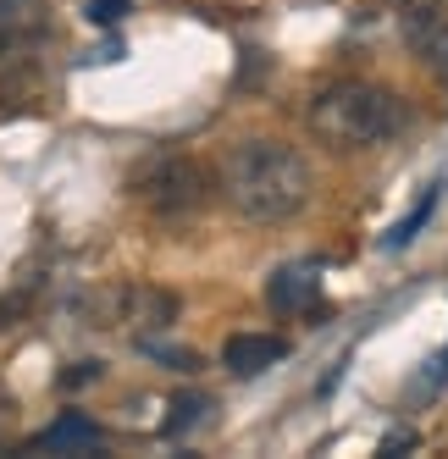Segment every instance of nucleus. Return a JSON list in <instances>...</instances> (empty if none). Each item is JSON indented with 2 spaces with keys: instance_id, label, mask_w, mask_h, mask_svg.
Wrapping results in <instances>:
<instances>
[{
  "instance_id": "obj_1",
  "label": "nucleus",
  "mask_w": 448,
  "mask_h": 459,
  "mask_svg": "<svg viewBox=\"0 0 448 459\" xmlns=\"http://www.w3.org/2000/svg\"><path fill=\"white\" fill-rule=\"evenodd\" d=\"M221 194L254 227L288 221L310 200V160L282 139H244L221 155Z\"/></svg>"
},
{
  "instance_id": "obj_2",
  "label": "nucleus",
  "mask_w": 448,
  "mask_h": 459,
  "mask_svg": "<svg viewBox=\"0 0 448 459\" xmlns=\"http://www.w3.org/2000/svg\"><path fill=\"white\" fill-rule=\"evenodd\" d=\"M409 127V106L382 83H332L310 100V134L327 150H371Z\"/></svg>"
},
{
  "instance_id": "obj_3",
  "label": "nucleus",
  "mask_w": 448,
  "mask_h": 459,
  "mask_svg": "<svg viewBox=\"0 0 448 459\" xmlns=\"http://www.w3.org/2000/svg\"><path fill=\"white\" fill-rule=\"evenodd\" d=\"M139 194H144V205L155 216H194L205 205V172H200V160H188V155H161V160H150V172L139 178Z\"/></svg>"
},
{
  "instance_id": "obj_4",
  "label": "nucleus",
  "mask_w": 448,
  "mask_h": 459,
  "mask_svg": "<svg viewBox=\"0 0 448 459\" xmlns=\"http://www.w3.org/2000/svg\"><path fill=\"white\" fill-rule=\"evenodd\" d=\"M282 359H288V343L277 333H233L221 343V366L233 377H261V371L282 366Z\"/></svg>"
},
{
  "instance_id": "obj_5",
  "label": "nucleus",
  "mask_w": 448,
  "mask_h": 459,
  "mask_svg": "<svg viewBox=\"0 0 448 459\" xmlns=\"http://www.w3.org/2000/svg\"><path fill=\"white\" fill-rule=\"evenodd\" d=\"M122 321L161 333V326L177 321V293H167V288H127L122 293Z\"/></svg>"
},
{
  "instance_id": "obj_6",
  "label": "nucleus",
  "mask_w": 448,
  "mask_h": 459,
  "mask_svg": "<svg viewBox=\"0 0 448 459\" xmlns=\"http://www.w3.org/2000/svg\"><path fill=\"white\" fill-rule=\"evenodd\" d=\"M50 34V6L45 0H0V39L6 45H28Z\"/></svg>"
},
{
  "instance_id": "obj_7",
  "label": "nucleus",
  "mask_w": 448,
  "mask_h": 459,
  "mask_svg": "<svg viewBox=\"0 0 448 459\" xmlns=\"http://www.w3.org/2000/svg\"><path fill=\"white\" fill-rule=\"evenodd\" d=\"M315 293H322V277H315V266H282V272L266 282L271 310H310Z\"/></svg>"
},
{
  "instance_id": "obj_8",
  "label": "nucleus",
  "mask_w": 448,
  "mask_h": 459,
  "mask_svg": "<svg viewBox=\"0 0 448 459\" xmlns=\"http://www.w3.org/2000/svg\"><path fill=\"white\" fill-rule=\"evenodd\" d=\"M409 45H415V56H421L426 67L448 83V22H437V12H415V22H409Z\"/></svg>"
},
{
  "instance_id": "obj_9",
  "label": "nucleus",
  "mask_w": 448,
  "mask_h": 459,
  "mask_svg": "<svg viewBox=\"0 0 448 459\" xmlns=\"http://www.w3.org/2000/svg\"><path fill=\"white\" fill-rule=\"evenodd\" d=\"M94 443H100V426L89 415H61L56 426H45L34 437V448H61V454H89Z\"/></svg>"
},
{
  "instance_id": "obj_10",
  "label": "nucleus",
  "mask_w": 448,
  "mask_h": 459,
  "mask_svg": "<svg viewBox=\"0 0 448 459\" xmlns=\"http://www.w3.org/2000/svg\"><path fill=\"white\" fill-rule=\"evenodd\" d=\"M437 200H443V188H426V194H421V205H415V211H409V216H404V221H399V227H393V233L382 238V244H388V249H404V244H409V238L426 227V216L437 211Z\"/></svg>"
},
{
  "instance_id": "obj_11",
  "label": "nucleus",
  "mask_w": 448,
  "mask_h": 459,
  "mask_svg": "<svg viewBox=\"0 0 448 459\" xmlns=\"http://www.w3.org/2000/svg\"><path fill=\"white\" fill-rule=\"evenodd\" d=\"M205 415V399H194V393H183V399H172V415H167V426L161 432L167 437H177V432H188V426H194Z\"/></svg>"
},
{
  "instance_id": "obj_12",
  "label": "nucleus",
  "mask_w": 448,
  "mask_h": 459,
  "mask_svg": "<svg viewBox=\"0 0 448 459\" xmlns=\"http://www.w3.org/2000/svg\"><path fill=\"white\" fill-rule=\"evenodd\" d=\"M127 12H134V6H127V0H89V6H83V17L94 22V28H116Z\"/></svg>"
},
{
  "instance_id": "obj_13",
  "label": "nucleus",
  "mask_w": 448,
  "mask_h": 459,
  "mask_svg": "<svg viewBox=\"0 0 448 459\" xmlns=\"http://www.w3.org/2000/svg\"><path fill=\"white\" fill-rule=\"evenodd\" d=\"M94 377H100V366H94V359H83L78 371H67V377H61V387H89Z\"/></svg>"
},
{
  "instance_id": "obj_14",
  "label": "nucleus",
  "mask_w": 448,
  "mask_h": 459,
  "mask_svg": "<svg viewBox=\"0 0 448 459\" xmlns=\"http://www.w3.org/2000/svg\"><path fill=\"white\" fill-rule=\"evenodd\" d=\"M404 6H409V12H443L448 0H404Z\"/></svg>"
}]
</instances>
